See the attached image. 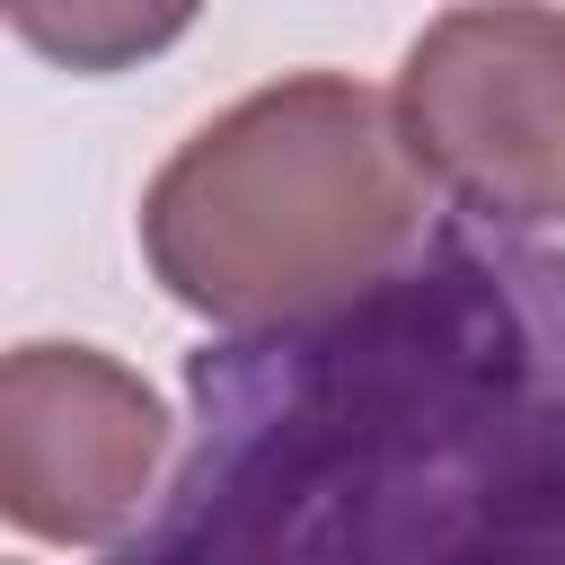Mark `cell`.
<instances>
[{"label": "cell", "mask_w": 565, "mask_h": 565, "mask_svg": "<svg viewBox=\"0 0 565 565\" xmlns=\"http://www.w3.org/2000/svg\"><path fill=\"white\" fill-rule=\"evenodd\" d=\"M424 168L397 106L344 71H291L194 124L141 194L150 282L212 327H274L424 247Z\"/></svg>", "instance_id": "cell-2"}, {"label": "cell", "mask_w": 565, "mask_h": 565, "mask_svg": "<svg viewBox=\"0 0 565 565\" xmlns=\"http://www.w3.org/2000/svg\"><path fill=\"white\" fill-rule=\"evenodd\" d=\"M168 406L97 344H18L0 362V512L44 547H124L150 521Z\"/></svg>", "instance_id": "cell-4"}, {"label": "cell", "mask_w": 565, "mask_h": 565, "mask_svg": "<svg viewBox=\"0 0 565 565\" xmlns=\"http://www.w3.org/2000/svg\"><path fill=\"white\" fill-rule=\"evenodd\" d=\"M0 9H9L18 44L71 79L141 71L203 18V0H0Z\"/></svg>", "instance_id": "cell-5"}, {"label": "cell", "mask_w": 565, "mask_h": 565, "mask_svg": "<svg viewBox=\"0 0 565 565\" xmlns=\"http://www.w3.org/2000/svg\"><path fill=\"white\" fill-rule=\"evenodd\" d=\"M150 565H556L565 256L441 221L388 274L185 353Z\"/></svg>", "instance_id": "cell-1"}, {"label": "cell", "mask_w": 565, "mask_h": 565, "mask_svg": "<svg viewBox=\"0 0 565 565\" xmlns=\"http://www.w3.org/2000/svg\"><path fill=\"white\" fill-rule=\"evenodd\" d=\"M397 132L433 194L494 230L565 221V9L459 0L397 62Z\"/></svg>", "instance_id": "cell-3"}]
</instances>
